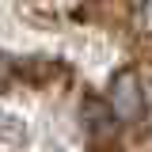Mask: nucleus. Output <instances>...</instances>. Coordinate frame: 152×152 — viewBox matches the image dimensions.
I'll use <instances>...</instances> for the list:
<instances>
[{
    "mask_svg": "<svg viewBox=\"0 0 152 152\" xmlns=\"http://www.w3.org/2000/svg\"><path fill=\"white\" fill-rule=\"evenodd\" d=\"M107 103H110V110L118 114V122H141V118H145V91H141V80H137L133 69L114 72Z\"/></svg>",
    "mask_w": 152,
    "mask_h": 152,
    "instance_id": "obj_2",
    "label": "nucleus"
},
{
    "mask_svg": "<svg viewBox=\"0 0 152 152\" xmlns=\"http://www.w3.org/2000/svg\"><path fill=\"white\" fill-rule=\"evenodd\" d=\"M12 72H15V65H12L8 57L0 53V91H8V84H12Z\"/></svg>",
    "mask_w": 152,
    "mask_h": 152,
    "instance_id": "obj_5",
    "label": "nucleus"
},
{
    "mask_svg": "<svg viewBox=\"0 0 152 152\" xmlns=\"http://www.w3.org/2000/svg\"><path fill=\"white\" fill-rule=\"evenodd\" d=\"M88 12H95L99 19H110V23H122V19H129L133 4L129 0H91Z\"/></svg>",
    "mask_w": 152,
    "mask_h": 152,
    "instance_id": "obj_4",
    "label": "nucleus"
},
{
    "mask_svg": "<svg viewBox=\"0 0 152 152\" xmlns=\"http://www.w3.org/2000/svg\"><path fill=\"white\" fill-rule=\"evenodd\" d=\"M80 122H84V133H88V141L95 148H114L118 145V126L122 122H118V114L110 110L107 99L88 95L84 107H80Z\"/></svg>",
    "mask_w": 152,
    "mask_h": 152,
    "instance_id": "obj_1",
    "label": "nucleus"
},
{
    "mask_svg": "<svg viewBox=\"0 0 152 152\" xmlns=\"http://www.w3.org/2000/svg\"><path fill=\"white\" fill-rule=\"evenodd\" d=\"M15 72L23 80H31V84H42V80L57 76L61 69H57L53 61H46V57H27V61H15Z\"/></svg>",
    "mask_w": 152,
    "mask_h": 152,
    "instance_id": "obj_3",
    "label": "nucleus"
}]
</instances>
